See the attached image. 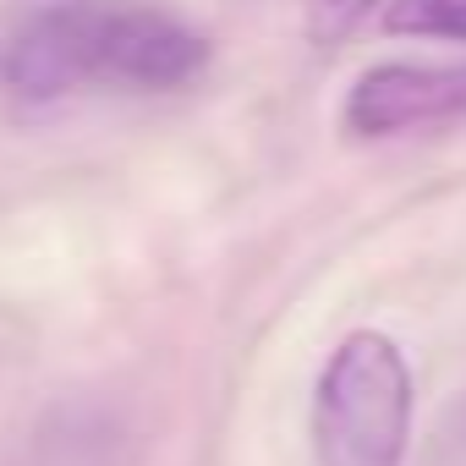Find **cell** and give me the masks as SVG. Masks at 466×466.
<instances>
[{
  "instance_id": "obj_1",
  "label": "cell",
  "mask_w": 466,
  "mask_h": 466,
  "mask_svg": "<svg viewBox=\"0 0 466 466\" xmlns=\"http://www.w3.org/2000/svg\"><path fill=\"white\" fill-rule=\"evenodd\" d=\"M208 72V39L159 0H50L6 45L0 77L17 99L77 88L176 94Z\"/></svg>"
},
{
  "instance_id": "obj_2",
  "label": "cell",
  "mask_w": 466,
  "mask_h": 466,
  "mask_svg": "<svg viewBox=\"0 0 466 466\" xmlns=\"http://www.w3.org/2000/svg\"><path fill=\"white\" fill-rule=\"evenodd\" d=\"M313 466H406L411 368L379 329H351L313 390Z\"/></svg>"
},
{
  "instance_id": "obj_3",
  "label": "cell",
  "mask_w": 466,
  "mask_h": 466,
  "mask_svg": "<svg viewBox=\"0 0 466 466\" xmlns=\"http://www.w3.org/2000/svg\"><path fill=\"white\" fill-rule=\"evenodd\" d=\"M450 121H466V61L368 66L340 110L346 137H400V132H428V127H450Z\"/></svg>"
},
{
  "instance_id": "obj_4",
  "label": "cell",
  "mask_w": 466,
  "mask_h": 466,
  "mask_svg": "<svg viewBox=\"0 0 466 466\" xmlns=\"http://www.w3.org/2000/svg\"><path fill=\"white\" fill-rule=\"evenodd\" d=\"M39 466H121V439L105 417L61 411L56 433H45L39 444Z\"/></svg>"
},
{
  "instance_id": "obj_5",
  "label": "cell",
  "mask_w": 466,
  "mask_h": 466,
  "mask_svg": "<svg viewBox=\"0 0 466 466\" xmlns=\"http://www.w3.org/2000/svg\"><path fill=\"white\" fill-rule=\"evenodd\" d=\"M379 28L400 34V39H455V45H466V0H384Z\"/></svg>"
},
{
  "instance_id": "obj_6",
  "label": "cell",
  "mask_w": 466,
  "mask_h": 466,
  "mask_svg": "<svg viewBox=\"0 0 466 466\" xmlns=\"http://www.w3.org/2000/svg\"><path fill=\"white\" fill-rule=\"evenodd\" d=\"M302 6H308V34H313L319 45H335V39H346L357 23H368L373 6L384 12V0H302Z\"/></svg>"
}]
</instances>
